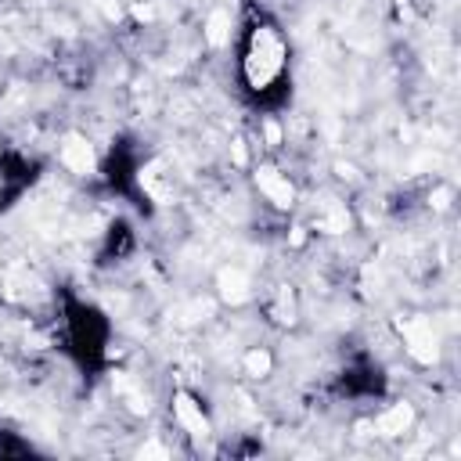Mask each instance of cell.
I'll return each mask as SVG.
<instances>
[{"label": "cell", "mask_w": 461, "mask_h": 461, "mask_svg": "<svg viewBox=\"0 0 461 461\" xmlns=\"http://www.w3.org/2000/svg\"><path fill=\"white\" fill-rule=\"evenodd\" d=\"M281 65H285V44H281V36L270 29V26H260L253 33L249 58H245V76H249V83H253L256 91L270 87V83L278 79Z\"/></svg>", "instance_id": "obj_1"}, {"label": "cell", "mask_w": 461, "mask_h": 461, "mask_svg": "<svg viewBox=\"0 0 461 461\" xmlns=\"http://www.w3.org/2000/svg\"><path fill=\"white\" fill-rule=\"evenodd\" d=\"M400 335H404L407 353L418 364H436L439 361V335H436L429 318H407V321H400Z\"/></svg>", "instance_id": "obj_2"}, {"label": "cell", "mask_w": 461, "mask_h": 461, "mask_svg": "<svg viewBox=\"0 0 461 461\" xmlns=\"http://www.w3.org/2000/svg\"><path fill=\"white\" fill-rule=\"evenodd\" d=\"M61 162H65V170H72V173H79V177L94 173V166H97L91 141L79 137V134H69L65 141H61Z\"/></svg>", "instance_id": "obj_3"}, {"label": "cell", "mask_w": 461, "mask_h": 461, "mask_svg": "<svg viewBox=\"0 0 461 461\" xmlns=\"http://www.w3.org/2000/svg\"><path fill=\"white\" fill-rule=\"evenodd\" d=\"M256 184H260V192L274 202L278 209H288L292 202H296V192H292L288 177H281L274 166H260V170H256Z\"/></svg>", "instance_id": "obj_4"}, {"label": "cell", "mask_w": 461, "mask_h": 461, "mask_svg": "<svg viewBox=\"0 0 461 461\" xmlns=\"http://www.w3.org/2000/svg\"><path fill=\"white\" fill-rule=\"evenodd\" d=\"M173 411H177V422L184 425V432H192L195 439H205V436H209V422H205V414H202V407H198L187 393H177Z\"/></svg>", "instance_id": "obj_5"}, {"label": "cell", "mask_w": 461, "mask_h": 461, "mask_svg": "<svg viewBox=\"0 0 461 461\" xmlns=\"http://www.w3.org/2000/svg\"><path fill=\"white\" fill-rule=\"evenodd\" d=\"M411 422H414V407L411 404H393L389 411H382L379 418H375V432H379V436H404L407 429H411Z\"/></svg>", "instance_id": "obj_6"}, {"label": "cell", "mask_w": 461, "mask_h": 461, "mask_svg": "<svg viewBox=\"0 0 461 461\" xmlns=\"http://www.w3.org/2000/svg\"><path fill=\"white\" fill-rule=\"evenodd\" d=\"M217 288L224 303H245L249 299V274L242 267H224L217 274Z\"/></svg>", "instance_id": "obj_7"}, {"label": "cell", "mask_w": 461, "mask_h": 461, "mask_svg": "<svg viewBox=\"0 0 461 461\" xmlns=\"http://www.w3.org/2000/svg\"><path fill=\"white\" fill-rule=\"evenodd\" d=\"M205 40L213 47H224L227 40H230V15L227 11H213L205 18Z\"/></svg>", "instance_id": "obj_8"}, {"label": "cell", "mask_w": 461, "mask_h": 461, "mask_svg": "<svg viewBox=\"0 0 461 461\" xmlns=\"http://www.w3.org/2000/svg\"><path fill=\"white\" fill-rule=\"evenodd\" d=\"M318 227L328 230V235H343V230L350 227V213H346L343 205H328V209H325V217L318 220Z\"/></svg>", "instance_id": "obj_9"}, {"label": "cell", "mask_w": 461, "mask_h": 461, "mask_svg": "<svg viewBox=\"0 0 461 461\" xmlns=\"http://www.w3.org/2000/svg\"><path fill=\"white\" fill-rule=\"evenodd\" d=\"M245 371L253 375V379H263V375H270V353L267 350H253L245 357Z\"/></svg>", "instance_id": "obj_10"}, {"label": "cell", "mask_w": 461, "mask_h": 461, "mask_svg": "<svg viewBox=\"0 0 461 461\" xmlns=\"http://www.w3.org/2000/svg\"><path fill=\"white\" fill-rule=\"evenodd\" d=\"M141 458H166V447H159V444H144V447H141Z\"/></svg>", "instance_id": "obj_11"}, {"label": "cell", "mask_w": 461, "mask_h": 461, "mask_svg": "<svg viewBox=\"0 0 461 461\" xmlns=\"http://www.w3.org/2000/svg\"><path fill=\"white\" fill-rule=\"evenodd\" d=\"M230 152H235V162L238 166H245V141H235V144H230Z\"/></svg>", "instance_id": "obj_12"}, {"label": "cell", "mask_w": 461, "mask_h": 461, "mask_svg": "<svg viewBox=\"0 0 461 461\" xmlns=\"http://www.w3.org/2000/svg\"><path fill=\"white\" fill-rule=\"evenodd\" d=\"M263 130H267V141H270V144H278V141H281V130H278V123H267Z\"/></svg>", "instance_id": "obj_13"}, {"label": "cell", "mask_w": 461, "mask_h": 461, "mask_svg": "<svg viewBox=\"0 0 461 461\" xmlns=\"http://www.w3.org/2000/svg\"><path fill=\"white\" fill-rule=\"evenodd\" d=\"M447 198H451V192H447V187H439V192L432 195V205H436V209H444V205H447Z\"/></svg>", "instance_id": "obj_14"}, {"label": "cell", "mask_w": 461, "mask_h": 461, "mask_svg": "<svg viewBox=\"0 0 461 461\" xmlns=\"http://www.w3.org/2000/svg\"><path fill=\"white\" fill-rule=\"evenodd\" d=\"M134 15H137V18H152V8H148V4H137Z\"/></svg>", "instance_id": "obj_15"}]
</instances>
